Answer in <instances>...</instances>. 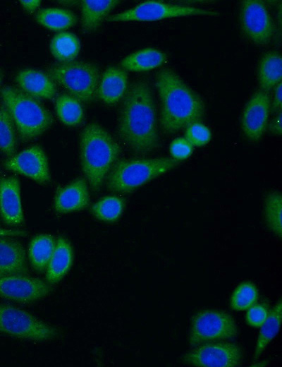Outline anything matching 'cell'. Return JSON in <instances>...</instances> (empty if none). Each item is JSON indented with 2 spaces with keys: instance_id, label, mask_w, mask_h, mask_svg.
Instances as JSON below:
<instances>
[{
  "instance_id": "cell-27",
  "label": "cell",
  "mask_w": 282,
  "mask_h": 367,
  "mask_svg": "<svg viewBox=\"0 0 282 367\" xmlns=\"http://www.w3.org/2000/svg\"><path fill=\"white\" fill-rule=\"evenodd\" d=\"M80 49L78 37L68 32H61L52 38L50 51L53 56L60 63L74 61Z\"/></svg>"
},
{
  "instance_id": "cell-7",
  "label": "cell",
  "mask_w": 282,
  "mask_h": 367,
  "mask_svg": "<svg viewBox=\"0 0 282 367\" xmlns=\"http://www.w3.org/2000/svg\"><path fill=\"white\" fill-rule=\"evenodd\" d=\"M0 333L25 340L51 341L59 332L29 312L13 305L0 302Z\"/></svg>"
},
{
  "instance_id": "cell-9",
  "label": "cell",
  "mask_w": 282,
  "mask_h": 367,
  "mask_svg": "<svg viewBox=\"0 0 282 367\" xmlns=\"http://www.w3.org/2000/svg\"><path fill=\"white\" fill-rule=\"evenodd\" d=\"M217 11L205 8L172 4L161 1H145L125 11L106 18L108 22L156 21L187 16L216 17Z\"/></svg>"
},
{
  "instance_id": "cell-22",
  "label": "cell",
  "mask_w": 282,
  "mask_h": 367,
  "mask_svg": "<svg viewBox=\"0 0 282 367\" xmlns=\"http://www.w3.org/2000/svg\"><path fill=\"white\" fill-rule=\"evenodd\" d=\"M166 60L161 51L147 47L125 56L120 63L123 70L140 72L150 71L161 66Z\"/></svg>"
},
{
  "instance_id": "cell-25",
  "label": "cell",
  "mask_w": 282,
  "mask_h": 367,
  "mask_svg": "<svg viewBox=\"0 0 282 367\" xmlns=\"http://www.w3.org/2000/svg\"><path fill=\"white\" fill-rule=\"evenodd\" d=\"M282 318V302L279 300L269 310L268 316L260 330L256 341L253 359L257 360L269 344L279 332Z\"/></svg>"
},
{
  "instance_id": "cell-17",
  "label": "cell",
  "mask_w": 282,
  "mask_h": 367,
  "mask_svg": "<svg viewBox=\"0 0 282 367\" xmlns=\"http://www.w3.org/2000/svg\"><path fill=\"white\" fill-rule=\"evenodd\" d=\"M15 80L20 90L37 99L52 100L56 95L55 82L42 71L34 68L20 70Z\"/></svg>"
},
{
  "instance_id": "cell-39",
  "label": "cell",
  "mask_w": 282,
  "mask_h": 367,
  "mask_svg": "<svg viewBox=\"0 0 282 367\" xmlns=\"http://www.w3.org/2000/svg\"><path fill=\"white\" fill-rule=\"evenodd\" d=\"M27 234V232L23 230L0 228V236H25Z\"/></svg>"
},
{
  "instance_id": "cell-1",
  "label": "cell",
  "mask_w": 282,
  "mask_h": 367,
  "mask_svg": "<svg viewBox=\"0 0 282 367\" xmlns=\"http://www.w3.org/2000/svg\"><path fill=\"white\" fill-rule=\"evenodd\" d=\"M118 133L135 153L145 155L158 148L156 107L147 81L138 80L128 86L119 109Z\"/></svg>"
},
{
  "instance_id": "cell-37",
  "label": "cell",
  "mask_w": 282,
  "mask_h": 367,
  "mask_svg": "<svg viewBox=\"0 0 282 367\" xmlns=\"http://www.w3.org/2000/svg\"><path fill=\"white\" fill-rule=\"evenodd\" d=\"M281 112L276 113L275 116L267 124L269 132L275 136H281L282 132L281 127Z\"/></svg>"
},
{
  "instance_id": "cell-3",
  "label": "cell",
  "mask_w": 282,
  "mask_h": 367,
  "mask_svg": "<svg viewBox=\"0 0 282 367\" xmlns=\"http://www.w3.org/2000/svg\"><path fill=\"white\" fill-rule=\"evenodd\" d=\"M79 149L84 176L92 190L97 192L118 160L121 148L101 125L90 123L81 131Z\"/></svg>"
},
{
  "instance_id": "cell-13",
  "label": "cell",
  "mask_w": 282,
  "mask_h": 367,
  "mask_svg": "<svg viewBox=\"0 0 282 367\" xmlns=\"http://www.w3.org/2000/svg\"><path fill=\"white\" fill-rule=\"evenodd\" d=\"M8 171L25 176L37 183L46 185L51 181L48 160L43 148L31 145L9 157L4 163Z\"/></svg>"
},
{
  "instance_id": "cell-40",
  "label": "cell",
  "mask_w": 282,
  "mask_h": 367,
  "mask_svg": "<svg viewBox=\"0 0 282 367\" xmlns=\"http://www.w3.org/2000/svg\"><path fill=\"white\" fill-rule=\"evenodd\" d=\"M2 78H3V73L0 70V86H1V80H2Z\"/></svg>"
},
{
  "instance_id": "cell-32",
  "label": "cell",
  "mask_w": 282,
  "mask_h": 367,
  "mask_svg": "<svg viewBox=\"0 0 282 367\" xmlns=\"http://www.w3.org/2000/svg\"><path fill=\"white\" fill-rule=\"evenodd\" d=\"M259 291L256 285L250 281L240 283L230 298V307L236 311H245L257 303Z\"/></svg>"
},
{
  "instance_id": "cell-30",
  "label": "cell",
  "mask_w": 282,
  "mask_h": 367,
  "mask_svg": "<svg viewBox=\"0 0 282 367\" xmlns=\"http://www.w3.org/2000/svg\"><path fill=\"white\" fill-rule=\"evenodd\" d=\"M282 196L278 191L269 193L264 202V215L268 229L279 238L282 236Z\"/></svg>"
},
{
  "instance_id": "cell-31",
  "label": "cell",
  "mask_w": 282,
  "mask_h": 367,
  "mask_svg": "<svg viewBox=\"0 0 282 367\" xmlns=\"http://www.w3.org/2000/svg\"><path fill=\"white\" fill-rule=\"evenodd\" d=\"M17 131L15 124L5 106L0 105V152L8 157L15 155L17 146Z\"/></svg>"
},
{
  "instance_id": "cell-4",
  "label": "cell",
  "mask_w": 282,
  "mask_h": 367,
  "mask_svg": "<svg viewBox=\"0 0 282 367\" xmlns=\"http://www.w3.org/2000/svg\"><path fill=\"white\" fill-rule=\"evenodd\" d=\"M3 104L7 109L23 142L32 140L53 124L51 112L35 97L18 88L5 85L1 90Z\"/></svg>"
},
{
  "instance_id": "cell-21",
  "label": "cell",
  "mask_w": 282,
  "mask_h": 367,
  "mask_svg": "<svg viewBox=\"0 0 282 367\" xmlns=\"http://www.w3.org/2000/svg\"><path fill=\"white\" fill-rule=\"evenodd\" d=\"M81 27L84 32H94L109 13L120 3L118 0H82Z\"/></svg>"
},
{
  "instance_id": "cell-34",
  "label": "cell",
  "mask_w": 282,
  "mask_h": 367,
  "mask_svg": "<svg viewBox=\"0 0 282 367\" xmlns=\"http://www.w3.org/2000/svg\"><path fill=\"white\" fill-rule=\"evenodd\" d=\"M269 312V307L264 303H255L247 309L245 320L253 327H259L266 320Z\"/></svg>"
},
{
  "instance_id": "cell-18",
  "label": "cell",
  "mask_w": 282,
  "mask_h": 367,
  "mask_svg": "<svg viewBox=\"0 0 282 367\" xmlns=\"http://www.w3.org/2000/svg\"><path fill=\"white\" fill-rule=\"evenodd\" d=\"M27 273L23 246L13 237L0 236V277Z\"/></svg>"
},
{
  "instance_id": "cell-20",
  "label": "cell",
  "mask_w": 282,
  "mask_h": 367,
  "mask_svg": "<svg viewBox=\"0 0 282 367\" xmlns=\"http://www.w3.org/2000/svg\"><path fill=\"white\" fill-rule=\"evenodd\" d=\"M73 261V251L71 244L64 237H59L46 267V282L49 284L59 282L67 274Z\"/></svg>"
},
{
  "instance_id": "cell-16",
  "label": "cell",
  "mask_w": 282,
  "mask_h": 367,
  "mask_svg": "<svg viewBox=\"0 0 282 367\" xmlns=\"http://www.w3.org/2000/svg\"><path fill=\"white\" fill-rule=\"evenodd\" d=\"M90 201L87 181L81 177L60 187L54 199V208L58 213H68L86 208Z\"/></svg>"
},
{
  "instance_id": "cell-5",
  "label": "cell",
  "mask_w": 282,
  "mask_h": 367,
  "mask_svg": "<svg viewBox=\"0 0 282 367\" xmlns=\"http://www.w3.org/2000/svg\"><path fill=\"white\" fill-rule=\"evenodd\" d=\"M171 157L117 160L106 178L108 191L127 193L136 190L180 164Z\"/></svg>"
},
{
  "instance_id": "cell-24",
  "label": "cell",
  "mask_w": 282,
  "mask_h": 367,
  "mask_svg": "<svg viewBox=\"0 0 282 367\" xmlns=\"http://www.w3.org/2000/svg\"><path fill=\"white\" fill-rule=\"evenodd\" d=\"M56 242V239L48 234H41L32 239L28 247V258L34 270L37 272L46 270Z\"/></svg>"
},
{
  "instance_id": "cell-41",
  "label": "cell",
  "mask_w": 282,
  "mask_h": 367,
  "mask_svg": "<svg viewBox=\"0 0 282 367\" xmlns=\"http://www.w3.org/2000/svg\"><path fill=\"white\" fill-rule=\"evenodd\" d=\"M0 172H1V169H0Z\"/></svg>"
},
{
  "instance_id": "cell-15",
  "label": "cell",
  "mask_w": 282,
  "mask_h": 367,
  "mask_svg": "<svg viewBox=\"0 0 282 367\" xmlns=\"http://www.w3.org/2000/svg\"><path fill=\"white\" fill-rule=\"evenodd\" d=\"M0 217L11 227L23 222L20 181L14 176L0 177Z\"/></svg>"
},
{
  "instance_id": "cell-8",
  "label": "cell",
  "mask_w": 282,
  "mask_h": 367,
  "mask_svg": "<svg viewBox=\"0 0 282 367\" xmlns=\"http://www.w3.org/2000/svg\"><path fill=\"white\" fill-rule=\"evenodd\" d=\"M238 327L228 313L217 309H204L191 319L188 343L196 347L203 343L232 339L237 337Z\"/></svg>"
},
{
  "instance_id": "cell-19",
  "label": "cell",
  "mask_w": 282,
  "mask_h": 367,
  "mask_svg": "<svg viewBox=\"0 0 282 367\" xmlns=\"http://www.w3.org/2000/svg\"><path fill=\"white\" fill-rule=\"evenodd\" d=\"M128 88V76L125 71L110 66L99 78L97 95L104 103L111 105L122 100Z\"/></svg>"
},
{
  "instance_id": "cell-6",
  "label": "cell",
  "mask_w": 282,
  "mask_h": 367,
  "mask_svg": "<svg viewBox=\"0 0 282 367\" xmlns=\"http://www.w3.org/2000/svg\"><path fill=\"white\" fill-rule=\"evenodd\" d=\"M46 73L63 88L68 95L89 103L96 95L100 73L98 67L90 62L72 61L52 64Z\"/></svg>"
},
{
  "instance_id": "cell-35",
  "label": "cell",
  "mask_w": 282,
  "mask_h": 367,
  "mask_svg": "<svg viewBox=\"0 0 282 367\" xmlns=\"http://www.w3.org/2000/svg\"><path fill=\"white\" fill-rule=\"evenodd\" d=\"M194 147L185 138H176L169 145V152L171 158L182 161L188 159L193 152Z\"/></svg>"
},
{
  "instance_id": "cell-11",
  "label": "cell",
  "mask_w": 282,
  "mask_h": 367,
  "mask_svg": "<svg viewBox=\"0 0 282 367\" xmlns=\"http://www.w3.org/2000/svg\"><path fill=\"white\" fill-rule=\"evenodd\" d=\"M239 21L243 35L259 46L268 44L274 33L271 15L264 4L258 0L243 1Z\"/></svg>"
},
{
  "instance_id": "cell-38",
  "label": "cell",
  "mask_w": 282,
  "mask_h": 367,
  "mask_svg": "<svg viewBox=\"0 0 282 367\" xmlns=\"http://www.w3.org/2000/svg\"><path fill=\"white\" fill-rule=\"evenodd\" d=\"M22 7L27 12L32 13L36 11L41 4L40 0H21L19 1Z\"/></svg>"
},
{
  "instance_id": "cell-26",
  "label": "cell",
  "mask_w": 282,
  "mask_h": 367,
  "mask_svg": "<svg viewBox=\"0 0 282 367\" xmlns=\"http://www.w3.org/2000/svg\"><path fill=\"white\" fill-rule=\"evenodd\" d=\"M35 20L39 25L50 30L61 31L74 26L78 18L68 9L46 8L37 12Z\"/></svg>"
},
{
  "instance_id": "cell-28",
  "label": "cell",
  "mask_w": 282,
  "mask_h": 367,
  "mask_svg": "<svg viewBox=\"0 0 282 367\" xmlns=\"http://www.w3.org/2000/svg\"><path fill=\"white\" fill-rule=\"evenodd\" d=\"M55 110L60 121L68 126H77L84 119L81 102L68 94H61L56 97Z\"/></svg>"
},
{
  "instance_id": "cell-2",
  "label": "cell",
  "mask_w": 282,
  "mask_h": 367,
  "mask_svg": "<svg viewBox=\"0 0 282 367\" xmlns=\"http://www.w3.org/2000/svg\"><path fill=\"white\" fill-rule=\"evenodd\" d=\"M155 86L160 102V126L165 133L173 134L204 116L202 98L173 70H160Z\"/></svg>"
},
{
  "instance_id": "cell-33",
  "label": "cell",
  "mask_w": 282,
  "mask_h": 367,
  "mask_svg": "<svg viewBox=\"0 0 282 367\" xmlns=\"http://www.w3.org/2000/svg\"><path fill=\"white\" fill-rule=\"evenodd\" d=\"M185 138L193 147H202L211 140L212 133L206 125L196 121L185 128Z\"/></svg>"
},
{
  "instance_id": "cell-23",
  "label": "cell",
  "mask_w": 282,
  "mask_h": 367,
  "mask_svg": "<svg viewBox=\"0 0 282 367\" xmlns=\"http://www.w3.org/2000/svg\"><path fill=\"white\" fill-rule=\"evenodd\" d=\"M260 90L269 92L281 82L282 59L276 52H268L260 59L257 71Z\"/></svg>"
},
{
  "instance_id": "cell-10",
  "label": "cell",
  "mask_w": 282,
  "mask_h": 367,
  "mask_svg": "<svg viewBox=\"0 0 282 367\" xmlns=\"http://www.w3.org/2000/svg\"><path fill=\"white\" fill-rule=\"evenodd\" d=\"M194 347L183 356L185 364L197 367H237L243 361L242 349L234 342H211Z\"/></svg>"
},
{
  "instance_id": "cell-36",
  "label": "cell",
  "mask_w": 282,
  "mask_h": 367,
  "mask_svg": "<svg viewBox=\"0 0 282 367\" xmlns=\"http://www.w3.org/2000/svg\"><path fill=\"white\" fill-rule=\"evenodd\" d=\"M272 101H271V110L274 112H281L282 107V85L281 82L274 87Z\"/></svg>"
},
{
  "instance_id": "cell-29",
  "label": "cell",
  "mask_w": 282,
  "mask_h": 367,
  "mask_svg": "<svg viewBox=\"0 0 282 367\" xmlns=\"http://www.w3.org/2000/svg\"><path fill=\"white\" fill-rule=\"evenodd\" d=\"M125 200L118 195H108L94 203L90 211L98 219L106 222H116L123 215Z\"/></svg>"
},
{
  "instance_id": "cell-12",
  "label": "cell",
  "mask_w": 282,
  "mask_h": 367,
  "mask_svg": "<svg viewBox=\"0 0 282 367\" xmlns=\"http://www.w3.org/2000/svg\"><path fill=\"white\" fill-rule=\"evenodd\" d=\"M52 290L51 284L27 275L0 277V298L27 303L40 300Z\"/></svg>"
},
{
  "instance_id": "cell-14",
  "label": "cell",
  "mask_w": 282,
  "mask_h": 367,
  "mask_svg": "<svg viewBox=\"0 0 282 367\" xmlns=\"http://www.w3.org/2000/svg\"><path fill=\"white\" fill-rule=\"evenodd\" d=\"M271 111L269 92L257 90L246 103L241 116L240 126L245 137L251 142L258 141L264 135Z\"/></svg>"
}]
</instances>
